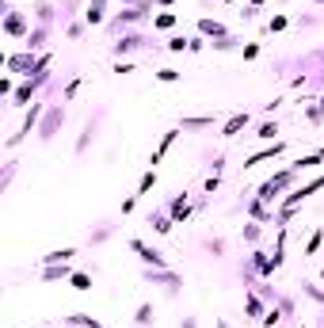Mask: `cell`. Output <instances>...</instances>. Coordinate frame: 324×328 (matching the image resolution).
Instances as JSON below:
<instances>
[{"mask_svg": "<svg viewBox=\"0 0 324 328\" xmlns=\"http://www.w3.org/2000/svg\"><path fill=\"white\" fill-rule=\"evenodd\" d=\"M4 31H8L12 38H23V35H31V31H27V19L19 16V12H8V19H4Z\"/></svg>", "mask_w": 324, "mask_h": 328, "instance_id": "obj_1", "label": "cell"}, {"mask_svg": "<svg viewBox=\"0 0 324 328\" xmlns=\"http://www.w3.org/2000/svg\"><path fill=\"white\" fill-rule=\"evenodd\" d=\"M130 248H134L137 256L145 259V263H153V267H164V256H160V252H156V248H149V244H141V241H134V244H130Z\"/></svg>", "mask_w": 324, "mask_h": 328, "instance_id": "obj_2", "label": "cell"}, {"mask_svg": "<svg viewBox=\"0 0 324 328\" xmlns=\"http://www.w3.org/2000/svg\"><path fill=\"white\" fill-rule=\"evenodd\" d=\"M279 153H282V145L275 141V145H267V149H259V153H252V156H248V164H244V168H256V164L271 160V156H279Z\"/></svg>", "mask_w": 324, "mask_h": 328, "instance_id": "obj_3", "label": "cell"}, {"mask_svg": "<svg viewBox=\"0 0 324 328\" xmlns=\"http://www.w3.org/2000/svg\"><path fill=\"white\" fill-rule=\"evenodd\" d=\"M244 126H248V111H240V115H233V119L222 126V138H233V134H240Z\"/></svg>", "mask_w": 324, "mask_h": 328, "instance_id": "obj_4", "label": "cell"}, {"mask_svg": "<svg viewBox=\"0 0 324 328\" xmlns=\"http://www.w3.org/2000/svg\"><path fill=\"white\" fill-rule=\"evenodd\" d=\"M34 61H31V53H12L8 58V73H27Z\"/></svg>", "mask_w": 324, "mask_h": 328, "instance_id": "obj_5", "label": "cell"}, {"mask_svg": "<svg viewBox=\"0 0 324 328\" xmlns=\"http://www.w3.org/2000/svg\"><path fill=\"white\" fill-rule=\"evenodd\" d=\"M198 31H202V35H218V38H225V27L218 23V19H198Z\"/></svg>", "mask_w": 324, "mask_h": 328, "instance_id": "obj_6", "label": "cell"}, {"mask_svg": "<svg viewBox=\"0 0 324 328\" xmlns=\"http://www.w3.org/2000/svg\"><path fill=\"white\" fill-rule=\"evenodd\" d=\"M187 214H191V202H187V195H179V199L172 202V217H176V222H183Z\"/></svg>", "mask_w": 324, "mask_h": 328, "instance_id": "obj_7", "label": "cell"}, {"mask_svg": "<svg viewBox=\"0 0 324 328\" xmlns=\"http://www.w3.org/2000/svg\"><path fill=\"white\" fill-rule=\"evenodd\" d=\"M77 256V248H53L50 256H42V263H61V259H73Z\"/></svg>", "mask_w": 324, "mask_h": 328, "instance_id": "obj_8", "label": "cell"}, {"mask_svg": "<svg viewBox=\"0 0 324 328\" xmlns=\"http://www.w3.org/2000/svg\"><path fill=\"white\" fill-rule=\"evenodd\" d=\"M137 46H141V35H126V38H119L115 53H130V50H137Z\"/></svg>", "mask_w": 324, "mask_h": 328, "instance_id": "obj_9", "label": "cell"}, {"mask_svg": "<svg viewBox=\"0 0 324 328\" xmlns=\"http://www.w3.org/2000/svg\"><path fill=\"white\" fill-rule=\"evenodd\" d=\"M172 222H176V217H168V214H156V217H149V225H153L156 233H172Z\"/></svg>", "mask_w": 324, "mask_h": 328, "instance_id": "obj_10", "label": "cell"}, {"mask_svg": "<svg viewBox=\"0 0 324 328\" xmlns=\"http://www.w3.org/2000/svg\"><path fill=\"white\" fill-rule=\"evenodd\" d=\"M84 19H88V23H103V0H95V4H88Z\"/></svg>", "mask_w": 324, "mask_h": 328, "instance_id": "obj_11", "label": "cell"}, {"mask_svg": "<svg viewBox=\"0 0 324 328\" xmlns=\"http://www.w3.org/2000/svg\"><path fill=\"white\" fill-rule=\"evenodd\" d=\"M172 141H176V130H172V134H164L160 149H156V153H153V160H149V164H160V156H164V153H168V149H172Z\"/></svg>", "mask_w": 324, "mask_h": 328, "instance_id": "obj_12", "label": "cell"}, {"mask_svg": "<svg viewBox=\"0 0 324 328\" xmlns=\"http://www.w3.org/2000/svg\"><path fill=\"white\" fill-rule=\"evenodd\" d=\"M153 183H156V172L149 168V172L141 176V183H137V195H149V191H153Z\"/></svg>", "mask_w": 324, "mask_h": 328, "instance_id": "obj_13", "label": "cell"}, {"mask_svg": "<svg viewBox=\"0 0 324 328\" xmlns=\"http://www.w3.org/2000/svg\"><path fill=\"white\" fill-rule=\"evenodd\" d=\"M61 119H65L61 111H50V119H46V126H42V138H50L53 130H58V122H61Z\"/></svg>", "mask_w": 324, "mask_h": 328, "instance_id": "obj_14", "label": "cell"}, {"mask_svg": "<svg viewBox=\"0 0 324 328\" xmlns=\"http://www.w3.org/2000/svg\"><path fill=\"white\" fill-rule=\"evenodd\" d=\"M275 134H279V126H275V122H267V126H259V134H256V138H259V141H271Z\"/></svg>", "mask_w": 324, "mask_h": 328, "instance_id": "obj_15", "label": "cell"}, {"mask_svg": "<svg viewBox=\"0 0 324 328\" xmlns=\"http://www.w3.org/2000/svg\"><path fill=\"white\" fill-rule=\"evenodd\" d=\"M73 290H92V279L77 271V275H73Z\"/></svg>", "mask_w": 324, "mask_h": 328, "instance_id": "obj_16", "label": "cell"}, {"mask_svg": "<svg viewBox=\"0 0 324 328\" xmlns=\"http://www.w3.org/2000/svg\"><path fill=\"white\" fill-rule=\"evenodd\" d=\"M42 38H46V31H34V35H27V50H38V46H42Z\"/></svg>", "mask_w": 324, "mask_h": 328, "instance_id": "obj_17", "label": "cell"}, {"mask_svg": "<svg viewBox=\"0 0 324 328\" xmlns=\"http://www.w3.org/2000/svg\"><path fill=\"white\" fill-rule=\"evenodd\" d=\"M172 23H176V16H172V12H160V16H156V27H160V31H168Z\"/></svg>", "mask_w": 324, "mask_h": 328, "instance_id": "obj_18", "label": "cell"}, {"mask_svg": "<svg viewBox=\"0 0 324 328\" xmlns=\"http://www.w3.org/2000/svg\"><path fill=\"white\" fill-rule=\"evenodd\" d=\"M320 241H324V233H313V241H309V244H305V256H313V252H316V248H320Z\"/></svg>", "mask_w": 324, "mask_h": 328, "instance_id": "obj_19", "label": "cell"}, {"mask_svg": "<svg viewBox=\"0 0 324 328\" xmlns=\"http://www.w3.org/2000/svg\"><path fill=\"white\" fill-rule=\"evenodd\" d=\"M279 309H271V313H263V328H275V324H279Z\"/></svg>", "mask_w": 324, "mask_h": 328, "instance_id": "obj_20", "label": "cell"}, {"mask_svg": "<svg viewBox=\"0 0 324 328\" xmlns=\"http://www.w3.org/2000/svg\"><path fill=\"white\" fill-rule=\"evenodd\" d=\"M137 320H141V324H149V320H153V305H141V309H137Z\"/></svg>", "mask_w": 324, "mask_h": 328, "instance_id": "obj_21", "label": "cell"}, {"mask_svg": "<svg viewBox=\"0 0 324 328\" xmlns=\"http://www.w3.org/2000/svg\"><path fill=\"white\" fill-rule=\"evenodd\" d=\"M183 46H187V38H183V35H176V38H172V42H168V50H172V53H179V50H183Z\"/></svg>", "mask_w": 324, "mask_h": 328, "instance_id": "obj_22", "label": "cell"}, {"mask_svg": "<svg viewBox=\"0 0 324 328\" xmlns=\"http://www.w3.org/2000/svg\"><path fill=\"white\" fill-rule=\"evenodd\" d=\"M156 77H160L164 84H172V80H179V73H176V69H160V73H156Z\"/></svg>", "mask_w": 324, "mask_h": 328, "instance_id": "obj_23", "label": "cell"}, {"mask_svg": "<svg viewBox=\"0 0 324 328\" xmlns=\"http://www.w3.org/2000/svg\"><path fill=\"white\" fill-rule=\"evenodd\" d=\"M248 313H252V317H263V305H259L256 298H248Z\"/></svg>", "mask_w": 324, "mask_h": 328, "instance_id": "obj_24", "label": "cell"}, {"mask_svg": "<svg viewBox=\"0 0 324 328\" xmlns=\"http://www.w3.org/2000/svg\"><path fill=\"white\" fill-rule=\"evenodd\" d=\"M267 27H271V31H286V16H275Z\"/></svg>", "mask_w": 324, "mask_h": 328, "instance_id": "obj_25", "label": "cell"}, {"mask_svg": "<svg viewBox=\"0 0 324 328\" xmlns=\"http://www.w3.org/2000/svg\"><path fill=\"white\" fill-rule=\"evenodd\" d=\"M34 12H38V19H42V23H46V19H50V12H53V8H50V4H38V8H34Z\"/></svg>", "mask_w": 324, "mask_h": 328, "instance_id": "obj_26", "label": "cell"}, {"mask_svg": "<svg viewBox=\"0 0 324 328\" xmlns=\"http://www.w3.org/2000/svg\"><path fill=\"white\" fill-rule=\"evenodd\" d=\"M160 4H176V0H160Z\"/></svg>", "mask_w": 324, "mask_h": 328, "instance_id": "obj_27", "label": "cell"}, {"mask_svg": "<svg viewBox=\"0 0 324 328\" xmlns=\"http://www.w3.org/2000/svg\"><path fill=\"white\" fill-rule=\"evenodd\" d=\"M252 4H263V0H252Z\"/></svg>", "mask_w": 324, "mask_h": 328, "instance_id": "obj_28", "label": "cell"}]
</instances>
